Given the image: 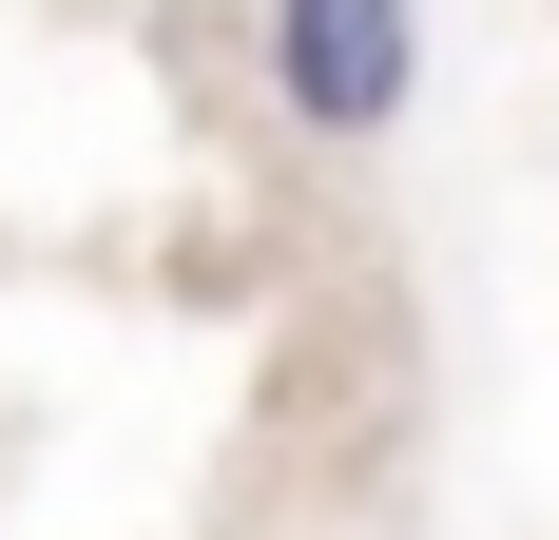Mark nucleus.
<instances>
[{
	"instance_id": "obj_1",
	"label": "nucleus",
	"mask_w": 559,
	"mask_h": 540,
	"mask_svg": "<svg viewBox=\"0 0 559 540\" xmlns=\"http://www.w3.org/2000/svg\"><path fill=\"white\" fill-rule=\"evenodd\" d=\"M251 78L309 155H386L425 116V0H271L251 20Z\"/></svg>"
}]
</instances>
